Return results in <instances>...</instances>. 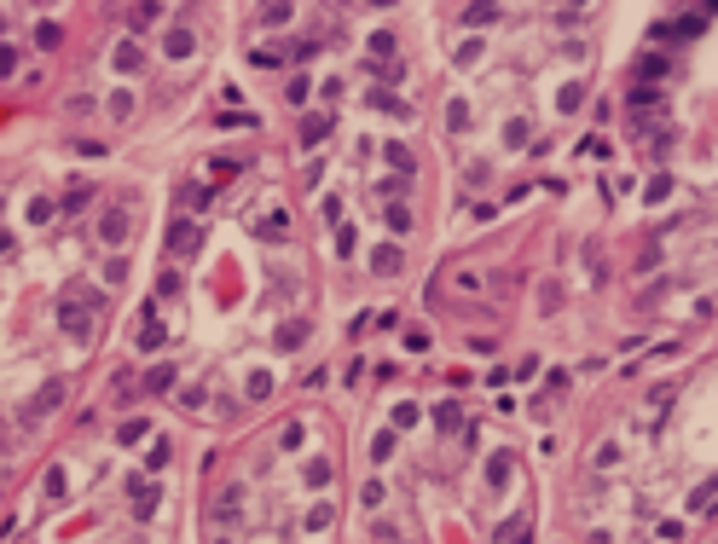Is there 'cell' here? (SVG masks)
<instances>
[{
	"instance_id": "6da1fadb",
	"label": "cell",
	"mask_w": 718,
	"mask_h": 544,
	"mask_svg": "<svg viewBox=\"0 0 718 544\" xmlns=\"http://www.w3.org/2000/svg\"><path fill=\"white\" fill-rule=\"evenodd\" d=\"M64 405V383L53 376V383H41L35 388V400H29V417H46V411H58Z\"/></svg>"
},
{
	"instance_id": "7a4b0ae2",
	"label": "cell",
	"mask_w": 718,
	"mask_h": 544,
	"mask_svg": "<svg viewBox=\"0 0 718 544\" xmlns=\"http://www.w3.org/2000/svg\"><path fill=\"white\" fill-rule=\"evenodd\" d=\"M198 238H203V232H198L191 220H174V226H168V255H191V249H198Z\"/></svg>"
},
{
	"instance_id": "3957f363",
	"label": "cell",
	"mask_w": 718,
	"mask_h": 544,
	"mask_svg": "<svg viewBox=\"0 0 718 544\" xmlns=\"http://www.w3.org/2000/svg\"><path fill=\"white\" fill-rule=\"evenodd\" d=\"M58 324H64V336H87V307L64 301V307H58Z\"/></svg>"
},
{
	"instance_id": "277c9868",
	"label": "cell",
	"mask_w": 718,
	"mask_h": 544,
	"mask_svg": "<svg viewBox=\"0 0 718 544\" xmlns=\"http://www.w3.org/2000/svg\"><path fill=\"white\" fill-rule=\"evenodd\" d=\"M99 232H105V243H122L134 226H128V214L122 209H105V220H99Z\"/></svg>"
},
{
	"instance_id": "5b68a950",
	"label": "cell",
	"mask_w": 718,
	"mask_h": 544,
	"mask_svg": "<svg viewBox=\"0 0 718 544\" xmlns=\"http://www.w3.org/2000/svg\"><path fill=\"white\" fill-rule=\"evenodd\" d=\"M162 53L168 58H191V29H168V35H162Z\"/></svg>"
},
{
	"instance_id": "8992f818",
	"label": "cell",
	"mask_w": 718,
	"mask_h": 544,
	"mask_svg": "<svg viewBox=\"0 0 718 544\" xmlns=\"http://www.w3.org/2000/svg\"><path fill=\"white\" fill-rule=\"evenodd\" d=\"M324 134H331V116H307L301 122V145H324Z\"/></svg>"
},
{
	"instance_id": "52a82bcc",
	"label": "cell",
	"mask_w": 718,
	"mask_h": 544,
	"mask_svg": "<svg viewBox=\"0 0 718 544\" xmlns=\"http://www.w3.org/2000/svg\"><path fill=\"white\" fill-rule=\"evenodd\" d=\"M371 267H377L383 278H388V272H400V249H394V243H388V249H377V255H371Z\"/></svg>"
},
{
	"instance_id": "ba28073f",
	"label": "cell",
	"mask_w": 718,
	"mask_h": 544,
	"mask_svg": "<svg viewBox=\"0 0 718 544\" xmlns=\"http://www.w3.org/2000/svg\"><path fill=\"white\" fill-rule=\"evenodd\" d=\"M371 105H377V110H394V116H412V110H405L400 98H388V93H371Z\"/></svg>"
},
{
	"instance_id": "9c48e42d",
	"label": "cell",
	"mask_w": 718,
	"mask_h": 544,
	"mask_svg": "<svg viewBox=\"0 0 718 544\" xmlns=\"http://www.w3.org/2000/svg\"><path fill=\"white\" fill-rule=\"evenodd\" d=\"M168 457H174V452H168V440H157V446H151V457H145V464H151V469H168Z\"/></svg>"
},
{
	"instance_id": "30bf717a",
	"label": "cell",
	"mask_w": 718,
	"mask_h": 544,
	"mask_svg": "<svg viewBox=\"0 0 718 544\" xmlns=\"http://www.w3.org/2000/svg\"><path fill=\"white\" fill-rule=\"evenodd\" d=\"M301 336H307V324H284V331H279V348H296Z\"/></svg>"
},
{
	"instance_id": "8fae6325",
	"label": "cell",
	"mask_w": 718,
	"mask_h": 544,
	"mask_svg": "<svg viewBox=\"0 0 718 544\" xmlns=\"http://www.w3.org/2000/svg\"><path fill=\"white\" fill-rule=\"evenodd\" d=\"M412 423H417V405H412V400L394 405V428H412Z\"/></svg>"
},
{
	"instance_id": "7c38bea8",
	"label": "cell",
	"mask_w": 718,
	"mask_h": 544,
	"mask_svg": "<svg viewBox=\"0 0 718 544\" xmlns=\"http://www.w3.org/2000/svg\"><path fill=\"white\" fill-rule=\"evenodd\" d=\"M388 232H412V214H405V209H388Z\"/></svg>"
},
{
	"instance_id": "4fadbf2b",
	"label": "cell",
	"mask_w": 718,
	"mask_h": 544,
	"mask_svg": "<svg viewBox=\"0 0 718 544\" xmlns=\"http://www.w3.org/2000/svg\"><path fill=\"white\" fill-rule=\"evenodd\" d=\"M145 319H151V313H145ZM139 342H145V348H157V342H162V324L151 319V324H145V331H139Z\"/></svg>"
},
{
	"instance_id": "5bb4252c",
	"label": "cell",
	"mask_w": 718,
	"mask_h": 544,
	"mask_svg": "<svg viewBox=\"0 0 718 544\" xmlns=\"http://www.w3.org/2000/svg\"><path fill=\"white\" fill-rule=\"evenodd\" d=\"M712 492H718V481H707V486H701L695 498H690V509H707V504H712Z\"/></svg>"
},
{
	"instance_id": "9a60e30c",
	"label": "cell",
	"mask_w": 718,
	"mask_h": 544,
	"mask_svg": "<svg viewBox=\"0 0 718 544\" xmlns=\"http://www.w3.org/2000/svg\"><path fill=\"white\" fill-rule=\"evenodd\" d=\"M215 544H232V538H215Z\"/></svg>"
}]
</instances>
